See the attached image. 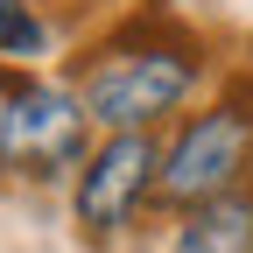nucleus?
<instances>
[{"label": "nucleus", "mask_w": 253, "mask_h": 253, "mask_svg": "<svg viewBox=\"0 0 253 253\" xmlns=\"http://www.w3.org/2000/svg\"><path fill=\"white\" fill-rule=\"evenodd\" d=\"M197 49L176 42V36H113L99 56L78 71V106L91 126H106V134H148V126H162L169 113L190 106V91H197Z\"/></svg>", "instance_id": "1"}, {"label": "nucleus", "mask_w": 253, "mask_h": 253, "mask_svg": "<svg viewBox=\"0 0 253 253\" xmlns=\"http://www.w3.org/2000/svg\"><path fill=\"white\" fill-rule=\"evenodd\" d=\"M253 169V113L246 106H211V113H190L176 126V141L155 155V204L162 211H197L211 197L239 190Z\"/></svg>", "instance_id": "2"}, {"label": "nucleus", "mask_w": 253, "mask_h": 253, "mask_svg": "<svg viewBox=\"0 0 253 253\" xmlns=\"http://www.w3.org/2000/svg\"><path fill=\"white\" fill-rule=\"evenodd\" d=\"M91 155V120L71 84L7 78L0 84V169L14 176H63Z\"/></svg>", "instance_id": "3"}, {"label": "nucleus", "mask_w": 253, "mask_h": 253, "mask_svg": "<svg viewBox=\"0 0 253 253\" xmlns=\"http://www.w3.org/2000/svg\"><path fill=\"white\" fill-rule=\"evenodd\" d=\"M155 148L148 134H106L99 148L78 162V190H71V218L84 239H120L134 218L155 204Z\"/></svg>", "instance_id": "4"}, {"label": "nucleus", "mask_w": 253, "mask_h": 253, "mask_svg": "<svg viewBox=\"0 0 253 253\" xmlns=\"http://www.w3.org/2000/svg\"><path fill=\"white\" fill-rule=\"evenodd\" d=\"M169 253H253V190H225L197 211H183Z\"/></svg>", "instance_id": "5"}, {"label": "nucleus", "mask_w": 253, "mask_h": 253, "mask_svg": "<svg viewBox=\"0 0 253 253\" xmlns=\"http://www.w3.org/2000/svg\"><path fill=\"white\" fill-rule=\"evenodd\" d=\"M49 56V21L36 14V0H0V63H36Z\"/></svg>", "instance_id": "6"}, {"label": "nucleus", "mask_w": 253, "mask_h": 253, "mask_svg": "<svg viewBox=\"0 0 253 253\" xmlns=\"http://www.w3.org/2000/svg\"><path fill=\"white\" fill-rule=\"evenodd\" d=\"M0 84H7V78H0Z\"/></svg>", "instance_id": "7"}]
</instances>
